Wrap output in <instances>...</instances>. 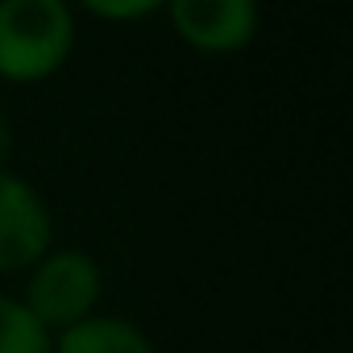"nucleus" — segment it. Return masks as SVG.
I'll return each instance as SVG.
<instances>
[{
	"label": "nucleus",
	"mask_w": 353,
	"mask_h": 353,
	"mask_svg": "<svg viewBox=\"0 0 353 353\" xmlns=\"http://www.w3.org/2000/svg\"><path fill=\"white\" fill-rule=\"evenodd\" d=\"M75 13L63 0H0V79L30 88L67 67Z\"/></svg>",
	"instance_id": "nucleus-1"
},
{
	"label": "nucleus",
	"mask_w": 353,
	"mask_h": 353,
	"mask_svg": "<svg viewBox=\"0 0 353 353\" xmlns=\"http://www.w3.org/2000/svg\"><path fill=\"white\" fill-rule=\"evenodd\" d=\"M26 312L54 336L88 316H96V303L104 295L100 262L83 250H50L26 270Z\"/></svg>",
	"instance_id": "nucleus-2"
},
{
	"label": "nucleus",
	"mask_w": 353,
	"mask_h": 353,
	"mask_svg": "<svg viewBox=\"0 0 353 353\" xmlns=\"http://www.w3.org/2000/svg\"><path fill=\"white\" fill-rule=\"evenodd\" d=\"M54 250V216L42 192L0 170V274H21Z\"/></svg>",
	"instance_id": "nucleus-3"
},
{
	"label": "nucleus",
	"mask_w": 353,
	"mask_h": 353,
	"mask_svg": "<svg viewBox=\"0 0 353 353\" xmlns=\"http://www.w3.org/2000/svg\"><path fill=\"white\" fill-rule=\"evenodd\" d=\"M170 30L200 54H233L258 38L262 13L254 0H170Z\"/></svg>",
	"instance_id": "nucleus-4"
},
{
	"label": "nucleus",
	"mask_w": 353,
	"mask_h": 353,
	"mask_svg": "<svg viewBox=\"0 0 353 353\" xmlns=\"http://www.w3.org/2000/svg\"><path fill=\"white\" fill-rule=\"evenodd\" d=\"M50 353H154V341L141 324L125 316H88L50 336Z\"/></svg>",
	"instance_id": "nucleus-5"
},
{
	"label": "nucleus",
	"mask_w": 353,
	"mask_h": 353,
	"mask_svg": "<svg viewBox=\"0 0 353 353\" xmlns=\"http://www.w3.org/2000/svg\"><path fill=\"white\" fill-rule=\"evenodd\" d=\"M0 353H50V332L17 295H0Z\"/></svg>",
	"instance_id": "nucleus-6"
},
{
	"label": "nucleus",
	"mask_w": 353,
	"mask_h": 353,
	"mask_svg": "<svg viewBox=\"0 0 353 353\" xmlns=\"http://www.w3.org/2000/svg\"><path fill=\"white\" fill-rule=\"evenodd\" d=\"M88 13L100 21H141L158 13V0H88Z\"/></svg>",
	"instance_id": "nucleus-7"
},
{
	"label": "nucleus",
	"mask_w": 353,
	"mask_h": 353,
	"mask_svg": "<svg viewBox=\"0 0 353 353\" xmlns=\"http://www.w3.org/2000/svg\"><path fill=\"white\" fill-rule=\"evenodd\" d=\"M9 154H13V125L0 108V170H9Z\"/></svg>",
	"instance_id": "nucleus-8"
}]
</instances>
